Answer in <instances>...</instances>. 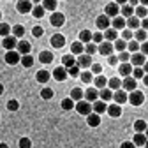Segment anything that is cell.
Segmentation results:
<instances>
[{"mask_svg":"<svg viewBox=\"0 0 148 148\" xmlns=\"http://www.w3.org/2000/svg\"><path fill=\"white\" fill-rule=\"evenodd\" d=\"M127 101L131 102L132 106H141L145 102V95H143V92L134 90V92H131V95H127Z\"/></svg>","mask_w":148,"mask_h":148,"instance_id":"cell-1","label":"cell"},{"mask_svg":"<svg viewBox=\"0 0 148 148\" xmlns=\"http://www.w3.org/2000/svg\"><path fill=\"white\" fill-rule=\"evenodd\" d=\"M74 108H76V111L79 115H85V116H88L92 113V104L86 102V101H79L78 104H74Z\"/></svg>","mask_w":148,"mask_h":148,"instance_id":"cell-2","label":"cell"},{"mask_svg":"<svg viewBox=\"0 0 148 148\" xmlns=\"http://www.w3.org/2000/svg\"><path fill=\"white\" fill-rule=\"evenodd\" d=\"M118 14H120V7H118L116 2H111V4L106 5V9H104V16H108V18H116Z\"/></svg>","mask_w":148,"mask_h":148,"instance_id":"cell-3","label":"cell"},{"mask_svg":"<svg viewBox=\"0 0 148 148\" xmlns=\"http://www.w3.org/2000/svg\"><path fill=\"white\" fill-rule=\"evenodd\" d=\"M49 23H51L53 27H62V25L65 23V16H64L62 12H57V11H55V12L51 14V18H49Z\"/></svg>","mask_w":148,"mask_h":148,"instance_id":"cell-4","label":"cell"},{"mask_svg":"<svg viewBox=\"0 0 148 148\" xmlns=\"http://www.w3.org/2000/svg\"><path fill=\"white\" fill-rule=\"evenodd\" d=\"M32 2H30V0H20V2H18L16 4V9L18 11H20L21 14H28V12H32Z\"/></svg>","mask_w":148,"mask_h":148,"instance_id":"cell-5","label":"cell"},{"mask_svg":"<svg viewBox=\"0 0 148 148\" xmlns=\"http://www.w3.org/2000/svg\"><path fill=\"white\" fill-rule=\"evenodd\" d=\"M20 60H21V57L18 55V51H16V49H12V51H7V53H5V62H7L9 65H16V64H20Z\"/></svg>","mask_w":148,"mask_h":148,"instance_id":"cell-6","label":"cell"},{"mask_svg":"<svg viewBox=\"0 0 148 148\" xmlns=\"http://www.w3.org/2000/svg\"><path fill=\"white\" fill-rule=\"evenodd\" d=\"M16 51H18V55H20V57L30 55V42H27V41H20V42L16 44Z\"/></svg>","mask_w":148,"mask_h":148,"instance_id":"cell-7","label":"cell"},{"mask_svg":"<svg viewBox=\"0 0 148 148\" xmlns=\"http://www.w3.org/2000/svg\"><path fill=\"white\" fill-rule=\"evenodd\" d=\"M83 97H85V101L86 102H95L97 99H99V92L95 90V88H88L86 92H83Z\"/></svg>","mask_w":148,"mask_h":148,"instance_id":"cell-8","label":"cell"},{"mask_svg":"<svg viewBox=\"0 0 148 148\" xmlns=\"http://www.w3.org/2000/svg\"><path fill=\"white\" fill-rule=\"evenodd\" d=\"M16 44H18V39H16V37H12V35L4 37V41H2V46H4L7 51H12V49L16 48Z\"/></svg>","mask_w":148,"mask_h":148,"instance_id":"cell-9","label":"cell"},{"mask_svg":"<svg viewBox=\"0 0 148 148\" xmlns=\"http://www.w3.org/2000/svg\"><path fill=\"white\" fill-rule=\"evenodd\" d=\"M129 60H131V65H134V67H141L146 64V57H143L141 53H134Z\"/></svg>","mask_w":148,"mask_h":148,"instance_id":"cell-10","label":"cell"},{"mask_svg":"<svg viewBox=\"0 0 148 148\" xmlns=\"http://www.w3.org/2000/svg\"><path fill=\"white\" fill-rule=\"evenodd\" d=\"M51 46L53 48H64V44H65V37L62 35V34H55L53 37H51Z\"/></svg>","mask_w":148,"mask_h":148,"instance_id":"cell-11","label":"cell"},{"mask_svg":"<svg viewBox=\"0 0 148 148\" xmlns=\"http://www.w3.org/2000/svg\"><path fill=\"white\" fill-rule=\"evenodd\" d=\"M122 86H123V90H127V92H134L136 90V86H138V83H136V79L134 78H125L123 81H122Z\"/></svg>","mask_w":148,"mask_h":148,"instance_id":"cell-12","label":"cell"},{"mask_svg":"<svg viewBox=\"0 0 148 148\" xmlns=\"http://www.w3.org/2000/svg\"><path fill=\"white\" fill-rule=\"evenodd\" d=\"M97 51L101 55H104V57H109V55L113 53V44H111V42H101L99 48H97Z\"/></svg>","mask_w":148,"mask_h":148,"instance_id":"cell-13","label":"cell"},{"mask_svg":"<svg viewBox=\"0 0 148 148\" xmlns=\"http://www.w3.org/2000/svg\"><path fill=\"white\" fill-rule=\"evenodd\" d=\"M95 25H97V28H101V30H108V28H109V25H111V21H109V18H108V16L101 14V16L97 18Z\"/></svg>","mask_w":148,"mask_h":148,"instance_id":"cell-14","label":"cell"},{"mask_svg":"<svg viewBox=\"0 0 148 148\" xmlns=\"http://www.w3.org/2000/svg\"><path fill=\"white\" fill-rule=\"evenodd\" d=\"M76 65L78 67H83V69L90 67L92 65V57H88V55H79L78 60H76Z\"/></svg>","mask_w":148,"mask_h":148,"instance_id":"cell-15","label":"cell"},{"mask_svg":"<svg viewBox=\"0 0 148 148\" xmlns=\"http://www.w3.org/2000/svg\"><path fill=\"white\" fill-rule=\"evenodd\" d=\"M106 111H108V115L113 116V118H118V116L122 115V108H120L118 104H111V106H108Z\"/></svg>","mask_w":148,"mask_h":148,"instance_id":"cell-16","label":"cell"},{"mask_svg":"<svg viewBox=\"0 0 148 148\" xmlns=\"http://www.w3.org/2000/svg\"><path fill=\"white\" fill-rule=\"evenodd\" d=\"M53 78L57 79V81H64V79L67 78V69H64L62 65H60V67H57V69L53 71Z\"/></svg>","mask_w":148,"mask_h":148,"instance_id":"cell-17","label":"cell"},{"mask_svg":"<svg viewBox=\"0 0 148 148\" xmlns=\"http://www.w3.org/2000/svg\"><path fill=\"white\" fill-rule=\"evenodd\" d=\"M113 99H115V104L122 106L123 102H127V94H125L123 90H116L115 94H113Z\"/></svg>","mask_w":148,"mask_h":148,"instance_id":"cell-18","label":"cell"},{"mask_svg":"<svg viewBox=\"0 0 148 148\" xmlns=\"http://www.w3.org/2000/svg\"><path fill=\"white\" fill-rule=\"evenodd\" d=\"M62 67L64 69H71L72 65H76V57H72V55H64L62 57Z\"/></svg>","mask_w":148,"mask_h":148,"instance_id":"cell-19","label":"cell"},{"mask_svg":"<svg viewBox=\"0 0 148 148\" xmlns=\"http://www.w3.org/2000/svg\"><path fill=\"white\" fill-rule=\"evenodd\" d=\"M106 102H102V101H95L94 104H92V111H94V113L95 115H99L101 116V113H104V111H106Z\"/></svg>","mask_w":148,"mask_h":148,"instance_id":"cell-20","label":"cell"},{"mask_svg":"<svg viewBox=\"0 0 148 148\" xmlns=\"http://www.w3.org/2000/svg\"><path fill=\"white\" fill-rule=\"evenodd\" d=\"M35 79L39 81V83H48V81H49V71H44V69L37 71V74H35Z\"/></svg>","mask_w":148,"mask_h":148,"instance_id":"cell-21","label":"cell"},{"mask_svg":"<svg viewBox=\"0 0 148 148\" xmlns=\"http://www.w3.org/2000/svg\"><path fill=\"white\" fill-rule=\"evenodd\" d=\"M120 76H123V78H129V76H131V74H132V65L131 64H120Z\"/></svg>","mask_w":148,"mask_h":148,"instance_id":"cell-22","label":"cell"},{"mask_svg":"<svg viewBox=\"0 0 148 148\" xmlns=\"http://www.w3.org/2000/svg\"><path fill=\"white\" fill-rule=\"evenodd\" d=\"M102 37L106 39V42H111V41H116V39H118V34H116V30H113V28H108V30L102 34Z\"/></svg>","mask_w":148,"mask_h":148,"instance_id":"cell-23","label":"cell"},{"mask_svg":"<svg viewBox=\"0 0 148 148\" xmlns=\"http://www.w3.org/2000/svg\"><path fill=\"white\" fill-rule=\"evenodd\" d=\"M86 123H88L90 127H99V123H101V116L95 115V113H90V115L86 116Z\"/></svg>","mask_w":148,"mask_h":148,"instance_id":"cell-24","label":"cell"},{"mask_svg":"<svg viewBox=\"0 0 148 148\" xmlns=\"http://www.w3.org/2000/svg\"><path fill=\"white\" fill-rule=\"evenodd\" d=\"M111 25H113V30H122V28H125V20L122 16H116V18H113Z\"/></svg>","mask_w":148,"mask_h":148,"instance_id":"cell-25","label":"cell"},{"mask_svg":"<svg viewBox=\"0 0 148 148\" xmlns=\"http://www.w3.org/2000/svg\"><path fill=\"white\" fill-rule=\"evenodd\" d=\"M83 51H85V46H83L79 41L72 42V46H71V53H72V57H74V55H83Z\"/></svg>","mask_w":148,"mask_h":148,"instance_id":"cell-26","label":"cell"},{"mask_svg":"<svg viewBox=\"0 0 148 148\" xmlns=\"http://www.w3.org/2000/svg\"><path fill=\"white\" fill-rule=\"evenodd\" d=\"M39 60H41V64H51L53 62V53L51 51H41Z\"/></svg>","mask_w":148,"mask_h":148,"instance_id":"cell-27","label":"cell"},{"mask_svg":"<svg viewBox=\"0 0 148 148\" xmlns=\"http://www.w3.org/2000/svg\"><path fill=\"white\" fill-rule=\"evenodd\" d=\"M99 97H101L102 102H108V101L113 99V92H111L109 88H102V90L99 92Z\"/></svg>","mask_w":148,"mask_h":148,"instance_id":"cell-28","label":"cell"},{"mask_svg":"<svg viewBox=\"0 0 148 148\" xmlns=\"http://www.w3.org/2000/svg\"><path fill=\"white\" fill-rule=\"evenodd\" d=\"M71 101H83V90L81 88H72L71 90V97H69Z\"/></svg>","mask_w":148,"mask_h":148,"instance_id":"cell-29","label":"cell"},{"mask_svg":"<svg viewBox=\"0 0 148 148\" xmlns=\"http://www.w3.org/2000/svg\"><path fill=\"white\" fill-rule=\"evenodd\" d=\"M120 12H122V18L125 20V18H131V16H134V7H131L129 4H123Z\"/></svg>","mask_w":148,"mask_h":148,"instance_id":"cell-30","label":"cell"},{"mask_svg":"<svg viewBox=\"0 0 148 148\" xmlns=\"http://www.w3.org/2000/svg\"><path fill=\"white\" fill-rule=\"evenodd\" d=\"M79 42L83 44V42H92V32L90 30H81L79 32Z\"/></svg>","mask_w":148,"mask_h":148,"instance_id":"cell-31","label":"cell"},{"mask_svg":"<svg viewBox=\"0 0 148 148\" xmlns=\"http://www.w3.org/2000/svg\"><path fill=\"white\" fill-rule=\"evenodd\" d=\"M145 143H146V136L145 134H134V139H132V145L134 146H145Z\"/></svg>","mask_w":148,"mask_h":148,"instance_id":"cell-32","label":"cell"},{"mask_svg":"<svg viewBox=\"0 0 148 148\" xmlns=\"http://www.w3.org/2000/svg\"><path fill=\"white\" fill-rule=\"evenodd\" d=\"M125 25H127L129 28H134V30H136V28H139V20H138L136 16H131V18H127ZM129 28H127V30H129Z\"/></svg>","mask_w":148,"mask_h":148,"instance_id":"cell-33","label":"cell"},{"mask_svg":"<svg viewBox=\"0 0 148 148\" xmlns=\"http://www.w3.org/2000/svg\"><path fill=\"white\" fill-rule=\"evenodd\" d=\"M94 85H95V90H97V88H99V90H102V88H106L108 79H106L104 76H97V78L94 79Z\"/></svg>","mask_w":148,"mask_h":148,"instance_id":"cell-34","label":"cell"},{"mask_svg":"<svg viewBox=\"0 0 148 148\" xmlns=\"http://www.w3.org/2000/svg\"><path fill=\"white\" fill-rule=\"evenodd\" d=\"M108 86H109V90H120V86H122V81L118 79V78H111L109 81H108Z\"/></svg>","mask_w":148,"mask_h":148,"instance_id":"cell-35","label":"cell"},{"mask_svg":"<svg viewBox=\"0 0 148 148\" xmlns=\"http://www.w3.org/2000/svg\"><path fill=\"white\" fill-rule=\"evenodd\" d=\"M145 129H146V122H145V120H136V122H134V131H136L138 134H143Z\"/></svg>","mask_w":148,"mask_h":148,"instance_id":"cell-36","label":"cell"},{"mask_svg":"<svg viewBox=\"0 0 148 148\" xmlns=\"http://www.w3.org/2000/svg\"><path fill=\"white\" fill-rule=\"evenodd\" d=\"M41 5H42L44 11H53L55 12V9H57V2H55V0H44Z\"/></svg>","mask_w":148,"mask_h":148,"instance_id":"cell-37","label":"cell"},{"mask_svg":"<svg viewBox=\"0 0 148 148\" xmlns=\"http://www.w3.org/2000/svg\"><path fill=\"white\" fill-rule=\"evenodd\" d=\"M132 37H134V41H136V42H145V41H146V32L139 28L136 34H132Z\"/></svg>","mask_w":148,"mask_h":148,"instance_id":"cell-38","label":"cell"},{"mask_svg":"<svg viewBox=\"0 0 148 148\" xmlns=\"http://www.w3.org/2000/svg\"><path fill=\"white\" fill-rule=\"evenodd\" d=\"M32 14H34L35 18H42V16H44V9H42V5H41V4H35V5L32 7Z\"/></svg>","mask_w":148,"mask_h":148,"instance_id":"cell-39","label":"cell"},{"mask_svg":"<svg viewBox=\"0 0 148 148\" xmlns=\"http://www.w3.org/2000/svg\"><path fill=\"white\" fill-rule=\"evenodd\" d=\"M11 32H12V37H23V34H25V28L21 27V25H16V27H12L11 28Z\"/></svg>","mask_w":148,"mask_h":148,"instance_id":"cell-40","label":"cell"},{"mask_svg":"<svg viewBox=\"0 0 148 148\" xmlns=\"http://www.w3.org/2000/svg\"><path fill=\"white\" fill-rule=\"evenodd\" d=\"M21 65L23 67H32L34 65V57H30V55H25V57H21Z\"/></svg>","mask_w":148,"mask_h":148,"instance_id":"cell-41","label":"cell"},{"mask_svg":"<svg viewBox=\"0 0 148 148\" xmlns=\"http://www.w3.org/2000/svg\"><path fill=\"white\" fill-rule=\"evenodd\" d=\"M113 48H115L116 51H120V53H122V51H125L127 42H125V41H122V39H116V41H115V44H113Z\"/></svg>","mask_w":148,"mask_h":148,"instance_id":"cell-42","label":"cell"},{"mask_svg":"<svg viewBox=\"0 0 148 148\" xmlns=\"http://www.w3.org/2000/svg\"><path fill=\"white\" fill-rule=\"evenodd\" d=\"M85 51H86L85 55H88V57H92V55H94V53L97 51V46H95L94 42H88V44L85 46Z\"/></svg>","mask_w":148,"mask_h":148,"instance_id":"cell-43","label":"cell"},{"mask_svg":"<svg viewBox=\"0 0 148 148\" xmlns=\"http://www.w3.org/2000/svg\"><path fill=\"white\" fill-rule=\"evenodd\" d=\"M79 78H81L83 83H90L94 76H92V72H90V71H85V72H79Z\"/></svg>","mask_w":148,"mask_h":148,"instance_id":"cell-44","label":"cell"},{"mask_svg":"<svg viewBox=\"0 0 148 148\" xmlns=\"http://www.w3.org/2000/svg\"><path fill=\"white\" fill-rule=\"evenodd\" d=\"M11 34V27L7 25V23H0V35L2 37H7Z\"/></svg>","mask_w":148,"mask_h":148,"instance_id":"cell-45","label":"cell"},{"mask_svg":"<svg viewBox=\"0 0 148 148\" xmlns=\"http://www.w3.org/2000/svg\"><path fill=\"white\" fill-rule=\"evenodd\" d=\"M60 106H62V109H65V111H71V109L74 108V101H71V99H64Z\"/></svg>","mask_w":148,"mask_h":148,"instance_id":"cell-46","label":"cell"},{"mask_svg":"<svg viewBox=\"0 0 148 148\" xmlns=\"http://www.w3.org/2000/svg\"><path fill=\"white\" fill-rule=\"evenodd\" d=\"M127 48H129V51H131V53L134 55V53H138V51H139V42L131 41V42H127Z\"/></svg>","mask_w":148,"mask_h":148,"instance_id":"cell-47","label":"cell"},{"mask_svg":"<svg viewBox=\"0 0 148 148\" xmlns=\"http://www.w3.org/2000/svg\"><path fill=\"white\" fill-rule=\"evenodd\" d=\"M136 18H138V20H139V18H141V20H145V18H146V7H136Z\"/></svg>","mask_w":148,"mask_h":148,"instance_id":"cell-48","label":"cell"},{"mask_svg":"<svg viewBox=\"0 0 148 148\" xmlns=\"http://www.w3.org/2000/svg\"><path fill=\"white\" fill-rule=\"evenodd\" d=\"M41 97L46 99V101H49V99L53 97V90H51V88H42V90H41Z\"/></svg>","mask_w":148,"mask_h":148,"instance_id":"cell-49","label":"cell"},{"mask_svg":"<svg viewBox=\"0 0 148 148\" xmlns=\"http://www.w3.org/2000/svg\"><path fill=\"white\" fill-rule=\"evenodd\" d=\"M67 76H72V78L79 76V67L78 65H72L71 69H67Z\"/></svg>","mask_w":148,"mask_h":148,"instance_id":"cell-50","label":"cell"},{"mask_svg":"<svg viewBox=\"0 0 148 148\" xmlns=\"http://www.w3.org/2000/svg\"><path fill=\"white\" fill-rule=\"evenodd\" d=\"M132 74H134V79H139L145 76V71L141 67H132Z\"/></svg>","mask_w":148,"mask_h":148,"instance_id":"cell-51","label":"cell"},{"mask_svg":"<svg viewBox=\"0 0 148 148\" xmlns=\"http://www.w3.org/2000/svg\"><path fill=\"white\" fill-rule=\"evenodd\" d=\"M18 108H20V102H18V101L11 99V101L7 102V109H9V111H18Z\"/></svg>","mask_w":148,"mask_h":148,"instance_id":"cell-52","label":"cell"},{"mask_svg":"<svg viewBox=\"0 0 148 148\" xmlns=\"http://www.w3.org/2000/svg\"><path fill=\"white\" fill-rule=\"evenodd\" d=\"M116 58H118V60H120L122 64H127V62H129V58H131V55H129L127 51H122V53L118 55V57H116Z\"/></svg>","mask_w":148,"mask_h":148,"instance_id":"cell-53","label":"cell"},{"mask_svg":"<svg viewBox=\"0 0 148 148\" xmlns=\"http://www.w3.org/2000/svg\"><path fill=\"white\" fill-rule=\"evenodd\" d=\"M92 41H94V44H95V42H99V44H101V42L104 41V37H102V34H101V32H95V34H92Z\"/></svg>","mask_w":148,"mask_h":148,"instance_id":"cell-54","label":"cell"},{"mask_svg":"<svg viewBox=\"0 0 148 148\" xmlns=\"http://www.w3.org/2000/svg\"><path fill=\"white\" fill-rule=\"evenodd\" d=\"M90 67H92V71H90L92 74H97V76H101V72H102V67H101L99 64H92Z\"/></svg>","mask_w":148,"mask_h":148,"instance_id":"cell-55","label":"cell"},{"mask_svg":"<svg viewBox=\"0 0 148 148\" xmlns=\"http://www.w3.org/2000/svg\"><path fill=\"white\" fill-rule=\"evenodd\" d=\"M32 146V141L28 138H21L20 139V148H30Z\"/></svg>","mask_w":148,"mask_h":148,"instance_id":"cell-56","label":"cell"},{"mask_svg":"<svg viewBox=\"0 0 148 148\" xmlns=\"http://www.w3.org/2000/svg\"><path fill=\"white\" fill-rule=\"evenodd\" d=\"M42 34H44L42 27H34V28H32V35H34V37H41Z\"/></svg>","mask_w":148,"mask_h":148,"instance_id":"cell-57","label":"cell"},{"mask_svg":"<svg viewBox=\"0 0 148 148\" xmlns=\"http://www.w3.org/2000/svg\"><path fill=\"white\" fill-rule=\"evenodd\" d=\"M122 37H123L122 41H131L132 39V30H123L122 32Z\"/></svg>","mask_w":148,"mask_h":148,"instance_id":"cell-58","label":"cell"},{"mask_svg":"<svg viewBox=\"0 0 148 148\" xmlns=\"http://www.w3.org/2000/svg\"><path fill=\"white\" fill-rule=\"evenodd\" d=\"M139 49H141V55H143V57H146V55H148V42H143V44L139 46Z\"/></svg>","mask_w":148,"mask_h":148,"instance_id":"cell-59","label":"cell"},{"mask_svg":"<svg viewBox=\"0 0 148 148\" xmlns=\"http://www.w3.org/2000/svg\"><path fill=\"white\" fill-rule=\"evenodd\" d=\"M120 148H136V146L132 145V141H123V143L120 145Z\"/></svg>","mask_w":148,"mask_h":148,"instance_id":"cell-60","label":"cell"},{"mask_svg":"<svg viewBox=\"0 0 148 148\" xmlns=\"http://www.w3.org/2000/svg\"><path fill=\"white\" fill-rule=\"evenodd\" d=\"M108 62H109V65H116V64H118V58H116V57H113V55H109Z\"/></svg>","mask_w":148,"mask_h":148,"instance_id":"cell-61","label":"cell"},{"mask_svg":"<svg viewBox=\"0 0 148 148\" xmlns=\"http://www.w3.org/2000/svg\"><path fill=\"white\" fill-rule=\"evenodd\" d=\"M2 94H4V85L0 83V95H2Z\"/></svg>","mask_w":148,"mask_h":148,"instance_id":"cell-62","label":"cell"},{"mask_svg":"<svg viewBox=\"0 0 148 148\" xmlns=\"http://www.w3.org/2000/svg\"><path fill=\"white\" fill-rule=\"evenodd\" d=\"M0 148H9V146H7L5 143H0Z\"/></svg>","mask_w":148,"mask_h":148,"instance_id":"cell-63","label":"cell"},{"mask_svg":"<svg viewBox=\"0 0 148 148\" xmlns=\"http://www.w3.org/2000/svg\"><path fill=\"white\" fill-rule=\"evenodd\" d=\"M0 18H2V12H0Z\"/></svg>","mask_w":148,"mask_h":148,"instance_id":"cell-64","label":"cell"}]
</instances>
